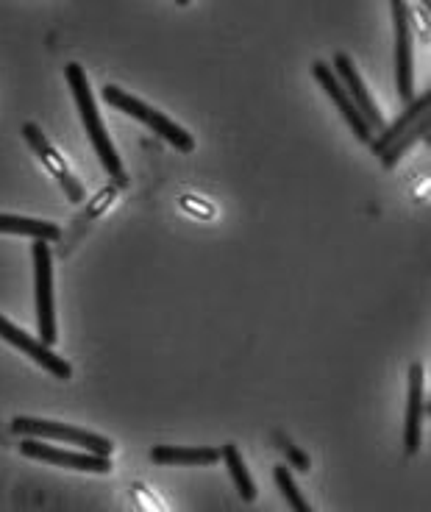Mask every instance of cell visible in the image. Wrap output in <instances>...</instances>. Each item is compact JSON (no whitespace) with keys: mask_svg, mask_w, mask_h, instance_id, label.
I'll return each instance as SVG.
<instances>
[{"mask_svg":"<svg viewBox=\"0 0 431 512\" xmlns=\"http://www.w3.org/2000/svg\"><path fill=\"white\" fill-rule=\"evenodd\" d=\"M312 76H315L317 84H320V87L326 90V95H329L331 101H334V106L340 109V115L345 117V123L354 128L356 137H359L362 142L373 140V131H370L368 120L359 115V109H356L354 101L348 98V92H345V87L340 84V78L334 76L331 64L315 62V64H312Z\"/></svg>","mask_w":431,"mask_h":512,"instance_id":"obj_10","label":"cell"},{"mask_svg":"<svg viewBox=\"0 0 431 512\" xmlns=\"http://www.w3.org/2000/svg\"><path fill=\"white\" fill-rule=\"evenodd\" d=\"M14 435L23 437H37V440H62V443H70V446H81L84 451H92V454H101V457H112V440L109 437L95 435V432H84V429H76V426H67V423L56 421H42V418H14L12 421Z\"/></svg>","mask_w":431,"mask_h":512,"instance_id":"obj_3","label":"cell"},{"mask_svg":"<svg viewBox=\"0 0 431 512\" xmlns=\"http://www.w3.org/2000/svg\"><path fill=\"white\" fill-rule=\"evenodd\" d=\"M0 234H20V237L45 240V243L62 240V231H59L56 223L34 218H17V215H0Z\"/></svg>","mask_w":431,"mask_h":512,"instance_id":"obj_14","label":"cell"},{"mask_svg":"<svg viewBox=\"0 0 431 512\" xmlns=\"http://www.w3.org/2000/svg\"><path fill=\"white\" fill-rule=\"evenodd\" d=\"M429 103H431L429 92H420L418 98H412V101H409V106H406V109H404V115L398 117V120H395V123L390 128H381L379 140L370 142L373 154H376V156L384 154V148H387L390 142L398 140V137H401L404 131H409V128L415 126L418 120H423V117L429 115Z\"/></svg>","mask_w":431,"mask_h":512,"instance_id":"obj_13","label":"cell"},{"mask_svg":"<svg viewBox=\"0 0 431 512\" xmlns=\"http://www.w3.org/2000/svg\"><path fill=\"white\" fill-rule=\"evenodd\" d=\"M23 137H26V142L31 145V151L39 156V162L51 170L53 179H59L64 195H67V201H73V204H84V201H87L84 184L70 173V167H67V162L62 159V154H59L51 142H48V137L39 131L37 123H26V126H23Z\"/></svg>","mask_w":431,"mask_h":512,"instance_id":"obj_7","label":"cell"},{"mask_svg":"<svg viewBox=\"0 0 431 512\" xmlns=\"http://www.w3.org/2000/svg\"><path fill=\"white\" fill-rule=\"evenodd\" d=\"M64 78H67V87H70L73 98H76L78 112H81V123H84V128H87L89 142H92L95 154H98V159H101L103 170H106L112 179H126V173H123V162H120L115 145H112L109 134H106V126H103L101 112H98L95 95H92V90H89V81H87V73H84V67L76 62H70L67 67H64Z\"/></svg>","mask_w":431,"mask_h":512,"instance_id":"obj_1","label":"cell"},{"mask_svg":"<svg viewBox=\"0 0 431 512\" xmlns=\"http://www.w3.org/2000/svg\"><path fill=\"white\" fill-rule=\"evenodd\" d=\"M429 3H431V0H423V6H429Z\"/></svg>","mask_w":431,"mask_h":512,"instance_id":"obj_23","label":"cell"},{"mask_svg":"<svg viewBox=\"0 0 431 512\" xmlns=\"http://www.w3.org/2000/svg\"><path fill=\"white\" fill-rule=\"evenodd\" d=\"M273 476H276V485L281 487V493H284V499H287V504H290L292 510L309 512V504H306L304 496L298 493V487L292 482L290 468H287V465H276V468H273Z\"/></svg>","mask_w":431,"mask_h":512,"instance_id":"obj_18","label":"cell"},{"mask_svg":"<svg viewBox=\"0 0 431 512\" xmlns=\"http://www.w3.org/2000/svg\"><path fill=\"white\" fill-rule=\"evenodd\" d=\"M423 365L415 362L409 368V398H406L404 446L406 454H415L420 448V426H423Z\"/></svg>","mask_w":431,"mask_h":512,"instance_id":"obj_11","label":"cell"},{"mask_svg":"<svg viewBox=\"0 0 431 512\" xmlns=\"http://www.w3.org/2000/svg\"><path fill=\"white\" fill-rule=\"evenodd\" d=\"M20 454L28 460L48 462V465H59V468H70V471H87V474H109L112 471L109 457L92 454V451H67V448L48 446L45 440H37V437L23 440Z\"/></svg>","mask_w":431,"mask_h":512,"instance_id":"obj_5","label":"cell"},{"mask_svg":"<svg viewBox=\"0 0 431 512\" xmlns=\"http://www.w3.org/2000/svg\"><path fill=\"white\" fill-rule=\"evenodd\" d=\"M331 70H334V76L340 78V84H343L345 92H348V98H351L356 109H359V115L368 120L370 131H373V134H379L381 128H384V115H381L379 106H376L373 98H370V92L368 87H365L362 76L356 73L351 56H348V53H337V56H334V64H331Z\"/></svg>","mask_w":431,"mask_h":512,"instance_id":"obj_9","label":"cell"},{"mask_svg":"<svg viewBox=\"0 0 431 512\" xmlns=\"http://www.w3.org/2000/svg\"><path fill=\"white\" fill-rule=\"evenodd\" d=\"M0 340H6L9 346L20 348L28 359H34V362H37L39 368H45L51 376L62 379V382H67V379L73 376V368H70L59 354H53L51 346H45L39 337L34 340L31 334H26L23 329H17L12 320L3 318V315H0Z\"/></svg>","mask_w":431,"mask_h":512,"instance_id":"obj_8","label":"cell"},{"mask_svg":"<svg viewBox=\"0 0 431 512\" xmlns=\"http://www.w3.org/2000/svg\"><path fill=\"white\" fill-rule=\"evenodd\" d=\"M31 256H34V287H37V334L45 346H53V343L59 340V332H56V309H53L51 243L34 240V245H31Z\"/></svg>","mask_w":431,"mask_h":512,"instance_id":"obj_4","label":"cell"},{"mask_svg":"<svg viewBox=\"0 0 431 512\" xmlns=\"http://www.w3.org/2000/svg\"><path fill=\"white\" fill-rule=\"evenodd\" d=\"M126 184H128V179H115V181H112V184H109V187H103V190L98 192V195H95V201H92V204L87 206V212H84V218H76V226H73V234L67 237V245H64L62 254H67V251L73 248V243H76V240H78V231L87 229V226H89V223H92V220L98 218L101 212H106V209L112 206V201H115V198H117V192H120V187H126Z\"/></svg>","mask_w":431,"mask_h":512,"instance_id":"obj_15","label":"cell"},{"mask_svg":"<svg viewBox=\"0 0 431 512\" xmlns=\"http://www.w3.org/2000/svg\"><path fill=\"white\" fill-rule=\"evenodd\" d=\"M151 460L156 465H178V468H206L220 460V451L209 446H156L151 451Z\"/></svg>","mask_w":431,"mask_h":512,"instance_id":"obj_12","label":"cell"},{"mask_svg":"<svg viewBox=\"0 0 431 512\" xmlns=\"http://www.w3.org/2000/svg\"><path fill=\"white\" fill-rule=\"evenodd\" d=\"M176 3H178V6H190L192 0H176Z\"/></svg>","mask_w":431,"mask_h":512,"instance_id":"obj_22","label":"cell"},{"mask_svg":"<svg viewBox=\"0 0 431 512\" xmlns=\"http://www.w3.org/2000/svg\"><path fill=\"white\" fill-rule=\"evenodd\" d=\"M276 440H279V448H284V451H287V457H290L292 465H295L298 471H304V474H306V471H309V457H306V454H301L298 448L292 446L287 437L276 435Z\"/></svg>","mask_w":431,"mask_h":512,"instance_id":"obj_19","label":"cell"},{"mask_svg":"<svg viewBox=\"0 0 431 512\" xmlns=\"http://www.w3.org/2000/svg\"><path fill=\"white\" fill-rule=\"evenodd\" d=\"M426 134H429V115L423 117V120H418V123L409 128V131H404L398 140H393L387 148H384V154H381V165L387 167V170H393V167L398 165V159L404 156V151H409L415 142L426 140Z\"/></svg>","mask_w":431,"mask_h":512,"instance_id":"obj_17","label":"cell"},{"mask_svg":"<svg viewBox=\"0 0 431 512\" xmlns=\"http://www.w3.org/2000/svg\"><path fill=\"white\" fill-rule=\"evenodd\" d=\"M395 23V78L398 95L404 101L415 98V59H412V28H409V6L406 0H390Z\"/></svg>","mask_w":431,"mask_h":512,"instance_id":"obj_6","label":"cell"},{"mask_svg":"<svg viewBox=\"0 0 431 512\" xmlns=\"http://www.w3.org/2000/svg\"><path fill=\"white\" fill-rule=\"evenodd\" d=\"M220 460H226V465H229V474L231 479H234V485H237L240 499L251 504V501L256 499V485H254V479H251V474H248V468H245V462H242L240 448L234 446V443L223 446V451H220Z\"/></svg>","mask_w":431,"mask_h":512,"instance_id":"obj_16","label":"cell"},{"mask_svg":"<svg viewBox=\"0 0 431 512\" xmlns=\"http://www.w3.org/2000/svg\"><path fill=\"white\" fill-rule=\"evenodd\" d=\"M103 101L109 103V106H115V109H120V112H126L128 117L145 123L153 134H159L162 140L170 142V145H173L176 151H181V154H192V151H195L192 134H187V131L178 126V123H173L170 117L162 115V112H156L153 106H148V103L140 101V98H134V95H128L126 90H120L115 84L103 87Z\"/></svg>","mask_w":431,"mask_h":512,"instance_id":"obj_2","label":"cell"},{"mask_svg":"<svg viewBox=\"0 0 431 512\" xmlns=\"http://www.w3.org/2000/svg\"><path fill=\"white\" fill-rule=\"evenodd\" d=\"M134 496L140 499L142 507H153V510H162V504H159V501H153L151 496H145V487H142V485H134Z\"/></svg>","mask_w":431,"mask_h":512,"instance_id":"obj_21","label":"cell"},{"mask_svg":"<svg viewBox=\"0 0 431 512\" xmlns=\"http://www.w3.org/2000/svg\"><path fill=\"white\" fill-rule=\"evenodd\" d=\"M181 206L187 209V212H198V215H203V218H209L212 215V206H203L201 198H181Z\"/></svg>","mask_w":431,"mask_h":512,"instance_id":"obj_20","label":"cell"}]
</instances>
